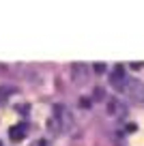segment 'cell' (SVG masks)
<instances>
[{
    "instance_id": "cell-1",
    "label": "cell",
    "mask_w": 144,
    "mask_h": 146,
    "mask_svg": "<svg viewBox=\"0 0 144 146\" xmlns=\"http://www.w3.org/2000/svg\"><path fill=\"white\" fill-rule=\"evenodd\" d=\"M71 75H73V82L75 84H84L86 75H88V67H84V64H73Z\"/></svg>"
},
{
    "instance_id": "cell-2",
    "label": "cell",
    "mask_w": 144,
    "mask_h": 146,
    "mask_svg": "<svg viewBox=\"0 0 144 146\" xmlns=\"http://www.w3.org/2000/svg\"><path fill=\"white\" fill-rule=\"evenodd\" d=\"M108 112L112 116H123L127 112V108H125V103H123L121 99H110L108 101Z\"/></svg>"
},
{
    "instance_id": "cell-3",
    "label": "cell",
    "mask_w": 144,
    "mask_h": 146,
    "mask_svg": "<svg viewBox=\"0 0 144 146\" xmlns=\"http://www.w3.org/2000/svg\"><path fill=\"white\" fill-rule=\"evenodd\" d=\"M112 86H116V88L125 86V69H123L121 64L114 67V71H112Z\"/></svg>"
},
{
    "instance_id": "cell-4",
    "label": "cell",
    "mask_w": 144,
    "mask_h": 146,
    "mask_svg": "<svg viewBox=\"0 0 144 146\" xmlns=\"http://www.w3.org/2000/svg\"><path fill=\"white\" fill-rule=\"evenodd\" d=\"M11 140L13 142H22L24 137H26V125H15V127H11Z\"/></svg>"
},
{
    "instance_id": "cell-5",
    "label": "cell",
    "mask_w": 144,
    "mask_h": 146,
    "mask_svg": "<svg viewBox=\"0 0 144 146\" xmlns=\"http://www.w3.org/2000/svg\"><path fill=\"white\" fill-rule=\"evenodd\" d=\"M9 92H13V88H0V101H5V95H9Z\"/></svg>"
},
{
    "instance_id": "cell-6",
    "label": "cell",
    "mask_w": 144,
    "mask_h": 146,
    "mask_svg": "<svg viewBox=\"0 0 144 146\" xmlns=\"http://www.w3.org/2000/svg\"><path fill=\"white\" fill-rule=\"evenodd\" d=\"M144 62H131V69H142Z\"/></svg>"
},
{
    "instance_id": "cell-7",
    "label": "cell",
    "mask_w": 144,
    "mask_h": 146,
    "mask_svg": "<svg viewBox=\"0 0 144 146\" xmlns=\"http://www.w3.org/2000/svg\"><path fill=\"white\" fill-rule=\"evenodd\" d=\"M32 146H45V142H43V140H39V142H35Z\"/></svg>"
},
{
    "instance_id": "cell-8",
    "label": "cell",
    "mask_w": 144,
    "mask_h": 146,
    "mask_svg": "<svg viewBox=\"0 0 144 146\" xmlns=\"http://www.w3.org/2000/svg\"><path fill=\"white\" fill-rule=\"evenodd\" d=\"M0 146H2V144H0Z\"/></svg>"
}]
</instances>
